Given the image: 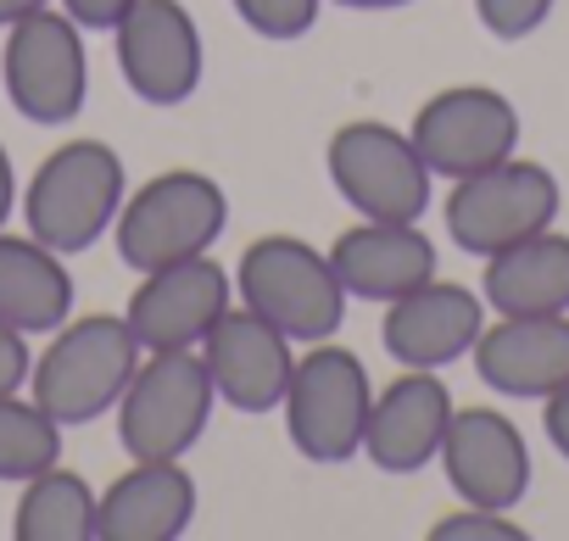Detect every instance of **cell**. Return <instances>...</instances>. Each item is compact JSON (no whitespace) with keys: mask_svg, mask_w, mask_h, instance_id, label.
<instances>
[{"mask_svg":"<svg viewBox=\"0 0 569 541\" xmlns=\"http://www.w3.org/2000/svg\"><path fill=\"white\" fill-rule=\"evenodd\" d=\"M408 134H413L425 168L452 184V179H469V173L513 157L525 123H519V107L502 90H491V84H447L413 112Z\"/></svg>","mask_w":569,"mask_h":541,"instance_id":"obj_10","label":"cell"},{"mask_svg":"<svg viewBox=\"0 0 569 541\" xmlns=\"http://www.w3.org/2000/svg\"><path fill=\"white\" fill-rule=\"evenodd\" d=\"M29 369H34L29 335L0 319V397H7V391H29Z\"/></svg>","mask_w":569,"mask_h":541,"instance_id":"obj_27","label":"cell"},{"mask_svg":"<svg viewBox=\"0 0 569 541\" xmlns=\"http://www.w3.org/2000/svg\"><path fill=\"white\" fill-rule=\"evenodd\" d=\"M234 302L279 324L291 341H330L347 324V285L330 251L302 234H257L234 262Z\"/></svg>","mask_w":569,"mask_h":541,"instance_id":"obj_2","label":"cell"},{"mask_svg":"<svg viewBox=\"0 0 569 541\" xmlns=\"http://www.w3.org/2000/svg\"><path fill=\"white\" fill-rule=\"evenodd\" d=\"M18 173H12V157H7V146H0V229H7V218L18 212Z\"/></svg>","mask_w":569,"mask_h":541,"instance_id":"obj_30","label":"cell"},{"mask_svg":"<svg viewBox=\"0 0 569 541\" xmlns=\"http://www.w3.org/2000/svg\"><path fill=\"white\" fill-rule=\"evenodd\" d=\"M325 168L336 196L358 212V218H391V223H419L430 207V184L436 173L425 168L419 146L408 129L386 123V118H352L330 134L325 146Z\"/></svg>","mask_w":569,"mask_h":541,"instance_id":"obj_7","label":"cell"},{"mask_svg":"<svg viewBox=\"0 0 569 541\" xmlns=\"http://www.w3.org/2000/svg\"><path fill=\"white\" fill-rule=\"evenodd\" d=\"M558 179L552 168L530 162V157H502L469 179H452L447 190V240L469 257H491L536 229L558 223Z\"/></svg>","mask_w":569,"mask_h":541,"instance_id":"obj_8","label":"cell"},{"mask_svg":"<svg viewBox=\"0 0 569 541\" xmlns=\"http://www.w3.org/2000/svg\"><path fill=\"white\" fill-rule=\"evenodd\" d=\"M469 358L497 397L547 402L569 385V313H491Z\"/></svg>","mask_w":569,"mask_h":541,"instance_id":"obj_16","label":"cell"},{"mask_svg":"<svg viewBox=\"0 0 569 541\" xmlns=\"http://www.w3.org/2000/svg\"><path fill=\"white\" fill-rule=\"evenodd\" d=\"M223 308H234V274L212 251H201L140 274L123 319L146 352H179V347H201L207 330L223 319Z\"/></svg>","mask_w":569,"mask_h":541,"instance_id":"obj_12","label":"cell"},{"mask_svg":"<svg viewBox=\"0 0 569 541\" xmlns=\"http://www.w3.org/2000/svg\"><path fill=\"white\" fill-rule=\"evenodd\" d=\"M96 519H101V491H90L79 469L51 463L34 480H23L18 508H12V535L18 541H96Z\"/></svg>","mask_w":569,"mask_h":541,"instance_id":"obj_22","label":"cell"},{"mask_svg":"<svg viewBox=\"0 0 569 541\" xmlns=\"http://www.w3.org/2000/svg\"><path fill=\"white\" fill-rule=\"evenodd\" d=\"M118 73L146 107H184L201 90L207 46L184 0H134L112 29Z\"/></svg>","mask_w":569,"mask_h":541,"instance_id":"obj_11","label":"cell"},{"mask_svg":"<svg viewBox=\"0 0 569 541\" xmlns=\"http://www.w3.org/2000/svg\"><path fill=\"white\" fill-rule=\"evenodd\" d=\"M146 347L134 341L123 313H84L51 330L46 352L29 369V397L68 430L90 424L118 408L123 385L134 380Z\"/></svg>","mask_w":569,"mask_h":541,"instance_id":"obj_1","label":"cell"},{"mask_svg":"<svg viewBox=\"0 0 569 541\" xmlns=\"http://www.w3.org/2000/svg\"><path fill=\"white\" fill-rule=\"evenodd\" d=\"M51 463H62V424L29 391H7L0 397V480L23 485Z\"/></svg>","mask_w":569,"mask_h":541,"instance_id":"obj_23","label":"cell"},{"mask_svg":"<svg viewBox=\"0 0 569 541\" xmlns=\"http://www.w3.org/2000/svg\"><path fill=\"white\" fill-rule=\"evenodd\" d=\"M369 402H375V380L363 369V358L352 347L330 341H308V352L291 369L284 385V435L308 463H352L363 452V430H369Z\"/></svg>","mask_w":569,"mask_h":541,"instance_id":"obj_5","label":"cell"},{"mask_svg":"<svg viewBox=\"0 0 569 541\" xmlns=\"http://www.w3.org/2000/svg\"><path fill=\"white\" fill-rule=\"evenodd\" d=\"M336 7H352V12H397V7H413V0H336Z\"/></svg>","mask_w":569,"mask_h":541,"instance_id":"obj_32","label":"cell"},{"mask_svg":"<svg viewBox=\"0 0 569 541\" xmlns=\"http://www.w3.org/2000/svg\"><path fill=\"white\" fill-rule=\"evenodd\" d=\"M229 7L240 12V23L262 40H302L319 12H325V0H229Z\"/></svg>","mask_w":569,"mask_h":541,"instance_id":"obj_24","label":"cell"},{"mask_svg":"<svg viewBox=\"0 0 569 541\" xmlns=\"http://www.w3.org/2000/svg\"><path fill=\"white\" fill-rule=\"evenodd\" d=\"M330 262L347 297L358 302H397L441 274L436 240L419 223H391V218H358L352 229H341L330 246Z\"/></svg>","mask_w":569,"mask_h":541,"instance_id":"obj_18","label":"cell"},{"mask_svg":"<svg viewBox=\"0 0 569 541\" xmlns=\"http://www.w3.org/2000/svg\"><path fill=\"white\" fill-rule=\"evenodd\" d=\"M430 541H525V524L508 519L502 508H475L463 502L458 513L430 524Z\"/></svg>","mask_w":569,"mask_h":541,"instance_id":"obj_25","label":"cell"},{"mask_svg":"<svg viewBox=\"0 0 569 541\" xmlns=\"http://www.w3.org/2000/svg\"><path fill=\"white\" fill-rule=\"evenodd\" d=\"M0 79H7L12 107L29 123H68L84 112L90 96V57H84V29L40 7L7 29V51H0Z\"/></svg>","mask_w":569,"mask_h":541,"instance_id":"obj_9","label":"cell"},{"mask_svg":"<svg viewBox=\"0 0 569 541\" xmlns=\"http://www.w3.org/2000/svg\"><path fill=\"white\" fill-rule=\"evenodd\" d=\"M458 502L513 513L530 491V441L497 408H452L441 452H436Z\"/></svg>","mask_w":569,"mask_h":541,"instance_id":"obj_13","label":"cell"},{"mask_svg":"<svg viewBox=\"0 0 569 541\" xmlns=\"http://www.w3.org/2000/svg\"><path fill=\"white\" fill-rule=\"evenodd\" d=\"M196 480L184 458H129L101 491L96 541H179L196 519Z\"/></svg>","mask_w":569,"mask_h":541,"instance_id":"obj_19","label":"cell"},{"mask_svg":"<svg viewBox=\"0 0 569 541\" xmlns=\"http://www.w3.org/2000/svg\"><path fill=\"white\" fill-rule=\"evenodd\" d=\"M558 0H475V18L491 40H530Z\"/></svg>","mask_w":569,"mask_h":541,"instance_id":"obj_26","label":"cell"},{"mask_svg":"<svg viewBox=\"0 0 569 541\" xmlns=\"http://www.w3.org/2000/svg\"><path fill=\"white\" fill-rule=\"evenodd\" d=\"M0 319L23 335H51L73 319V274L68 257L34 234L0 229Z\"/></svg>","mask_w":569,"mask_h":541,"instance_id":"obj_21","label":"cell"},{"mask_svg":"<svg viewBox=\"0 0 569 541\" xmlns=\"http://www.w3.org/2000/svg\"><path fill=\"white\" fill-rule=\"evenodd\" d=\"M129 7H134V0H62V12H68L79 29H90V34H112Z\"/></svg>","mask_w":569,"mask_h":541,"instance_id":"obj_28","label":"cell"},{"mask_svg":"<svg viewBox=\"0 0 569 541\" xmlns=\"http://www.w3.org/2000/svg\"><path fill=\"white\" fill-rule=\"evenodd\" d=\"M480 330H486V297L441 274L386 302L380 319V341L397 358V369H447L475 352Z\"/></svg>","mask_w":569,"mask_h":541,"instance_id":"obj_15","label":"cell"},{"mask_svg":"<svg viewBox=\"0 0 569 541\" xmlns=\"http://www.w3.org/2000/svg\"><path fill=\"white\" fill-rule=\"evenodd\" d=\"M218 391L196 347L146 352L118 397V441L129 458H184L212 424Z\"/></svg>","mask_w":569,"mask_h":541,"instance_id":"obj_6","label":"cell"},{"mask_svg":"<svg viewBox=\"0 0 569 541\" xmlns=\"http://www.w3.org/2000/svg\"><path fill=\"white\" fill-rule=\"evenodd\" d=\"M291 347L297 341L284 335L279 324H268L262 313L234 302V308H223V319L207 330V341L196 352H201L223 408H234V413H273L284 402L291 369H297Z\"/></svg>","mask_w":569,"mask_h":541,"instance_id":"obj_14","label":"cell"},{"mask_svg":"<svg viewBox=\"0 0 569 541\" xmlns=\"http://www.w3.org/2000/svg\"><path fill=\"white\" fill-rule=\"evenodd\" d=\"M223 229H229L223 184L201 168H162V173H151L146 184H134L123 196L112 240H118L123 268L151 274V268L212 251Z\"/></svg>","mask_w":569,"mask_h":541,"instance_id":"obj_4","label":"cell"},{"mask_svg":"<svg viewBox=\"0 0 569 541\" xmlns=\"http://www.w3.org/2000/svg\"><path fill=\"white\" fill-rule=\"evenodd\" d=\"M486 313H569V234L536 229L491 257H480Z\"/></svg>","mask_w":569,"mask_h":541,"instance_id":"obj_20","label":"cell"},{"mask_svg":"<svg viewBox=\"0 0 569 541\" xmlns=\"http://www.w3.org/2000/svg\"><path fill=\"white\" fill-rule=\"evenodd\" d=\"M40 7H51V0H0V29H12L18 18H29V12H40Z\"/></svg>","mask_w":569,"mask_h":541,"instance_id":"obj_31","label":"cell"},{"mask_svg":"<svg viewBox=\"0 0 569 541\" xmlns=\"http://www.w3.org/2000/svg\"><path fill=\"white\" fill-rule=\"evenodd\" d=\"M541 430H547L552 452L569 463V385H563V391H552V397L541 402Z\"/></svg>","mask_w":569,"mask_h":541,"instance_id":"obj_29","label":"cell"},{"mask_svg":"<svg viewBox=\"0 0 569 541\" xmlns=\"http://www.w3.org/2000/svg\"><path fill=\"white\" fill-rule=\"evenodd\" d=\"M129 196V173H123V157L107 146V140H62L29 179L23 190V223L34 240H46L51 251L73 257V251H90L112 223H118V207Z\"/></svg>","mask_w":569,"mask_h":541,"instance_id":"obj_3","label":"cell"},{"mask_svg":"<svg viewBox=\"0 0 569 541\" xmlns=\"http://www.w3.org/2000/svg\"><path fill=\"white\" fill-rule=\"evenodd\" d=\"M452 408L458 402H452L441 369H402L369 402L363 458L375 469H386V474H419L425 463H436Z\"/></svg>","mask_w":569,"mask_h":541,"instance_id":"obj_17","label":"cell"}]
</instances>
